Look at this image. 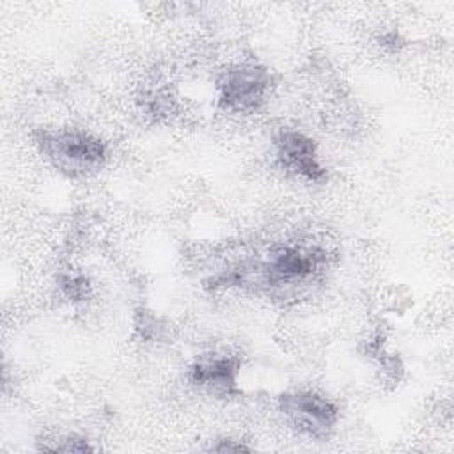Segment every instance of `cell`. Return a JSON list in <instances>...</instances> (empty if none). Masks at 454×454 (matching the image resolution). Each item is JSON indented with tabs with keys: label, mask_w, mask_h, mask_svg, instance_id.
<instances>
[{
	"label": "cell",
	"mask_w": 454,
	"mask_h": 454,
	"mask_svg": "<svg viewBox=\"0 0 454 454\" xmlns=\"http://www.w3.org/2000/svg\"><path fill=\"white\" fill-rule=\"evenodd\" d=\"M325 255L317 248L280 247L262 264V278L270 286H293L307 282L319 270Z\"/></svg>",
	"instance_id": "277c9868"
},
{
	"label": "cell",
	"mask_w": 454,
	"mask_h": 454,
	"mask_svg": "<svg viewBox=\"0 0 454 454\" xmlns=\"http://www.w3.org/2000/svg\"><path fill=\"white\" fill-rule=\"evenodd\" d=\"M213 449H215V450H220V452H225V450H248L247 445H243V443H232L231 440H223L222 445H216V447H213Z\"/></svg>",
	"instance_id": "ba28073f"
},
{
	"label": "cell",
	"mask_w": 454,
	"mask_h": 454,
	"mask_svg": "<svg viewBox=\"0 0 454 454\" xmlns=\"http://www.w3.org/2000/svg\"><path fill=\"white\" fill-rule=\"evenodd\" d=\"M37 144L53 167L69 176L92 174L106 160V144L80 129L41 131Z\"/></svg>",
	"instance_id": "6da1fadb"
},
{
	"label": "cell",
	"mask_w": 454,
	"mask_h": 454,
	"mask_svg": "<svg viewBox=\"0 0 454 454\" xmlns=\"http://www.w3.org/2000/svg\"><path fill=\"white\" fill-rule=\"evenodd\" d=\"M275 147L277 160L286 170L301 176L312 183H319L325 179L326 172L317 161L316 145L303 133L282 131L275 138Z\"/></svg>",
	"instance_id": "5b68a950"
},
{
	"label": "cell",
	"mask_w": 454,
	"mask_h": 454,
	"mask_svg": "<svg viewBox=\"0 0 454 454\" xmlns=\"http://www.w3.org/2000/svg\"><path fill=\"white\" fill-rule=\"evenodd\" d=\"M278 406L293 427L314 438L328 436L339 419L337 406L316 392L282 394Z\"/></svg>",
	"instance_id": "7a4b0ae2"
},
{
	"label": "cell",
	"mask_w": 454,
	"mask_h": 454,
	"mask_svg": "<svg viewBox=\"0 0 454 454\" xmlns=\"http://www.w3.org/2000/svg\"><path fill=\"white\" fill-rule=\"evenodd\" d=\"M239 362L232 356L202 358L190 369V380L195 385L211 388L222 394L236 392Z\"/></svg>",
	"instance_id": "8992f818"
},
{
	"label": "cell",
	"mask_w": 454,
	"mask_h": 454,
	"mask_svg": "<svg viewBox=\"0 0 454 454\" xmlns=\"http://www.w3.org/2000/svg\"><path fill=\"white\" fill-rule=\"evenodd\" d=\"M270 87V73L259 64H238L220 78V105L229 112H252L262 101Z\"/></svg>",
	"instance_id": "3957f363"
},
{
	"label": "cell",
	"mask_w": 454,
	"mask_h": 454,
	"mask_svg": "<svg viewBox=\"0 0 454 454\" xmlns=\"http://www.w3.org/2000/svg\"><path fill=\"white\" fill-rule=\"evenodd\" d=\"M60 287L66 296L73 300H82L89 293V282L83 275H64L60 277Z\"/></svg>",
	"instance_id": "52a82bcc"
}]
</instances>
